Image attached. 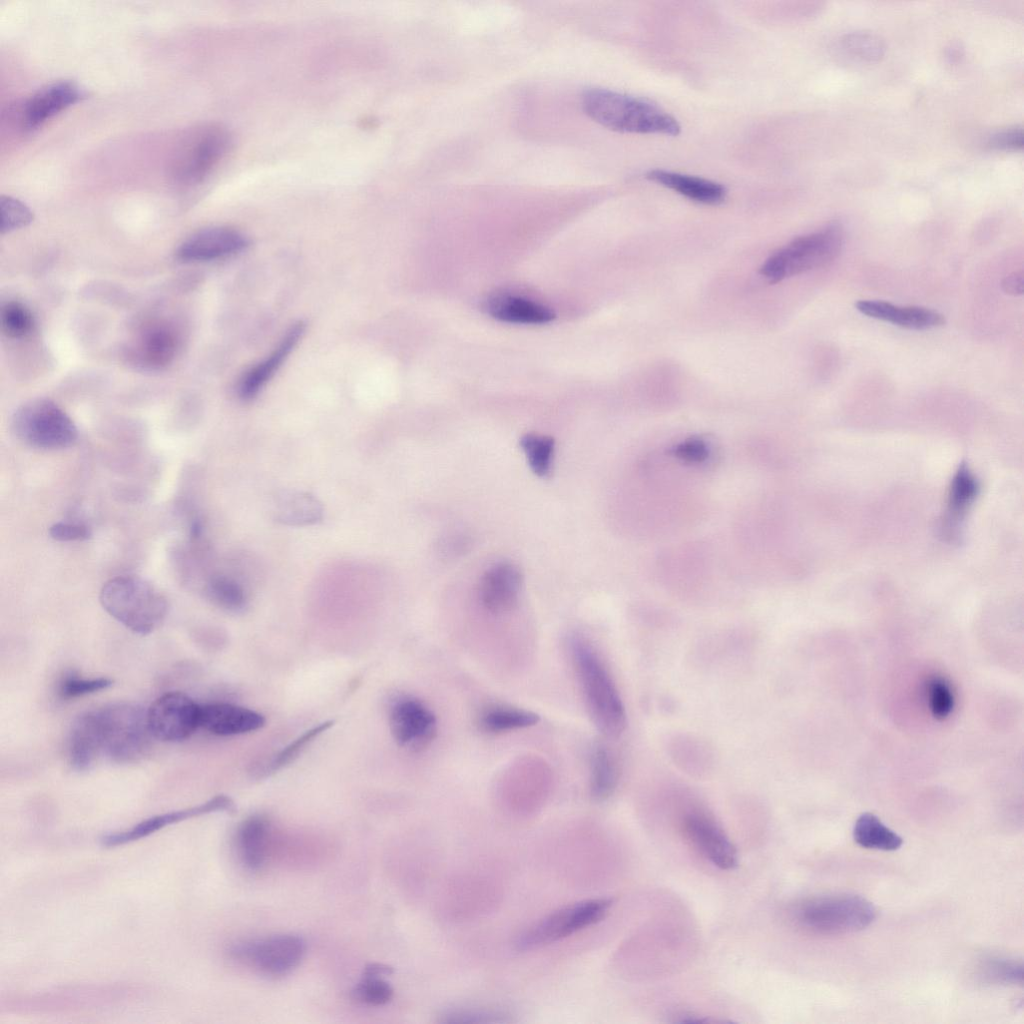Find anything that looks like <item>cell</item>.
Here are the masks:
<instances>
[{"mask_svg":"<svg viewBox=\"0 0 1024 1024\" xmlns=\"http://www.w3.org/2000/svg\"><path fill=\"white\" fill-rule=\"evenodd\" d=\"M568 646L594 724L606 736H619L626 727L627 717L610 674L585 637L577 633L571 635Z\"/></svg>","mask_w":1024,"mask_h":1024,"instance_id":"1","label":"cell"},{"mask_svg":"<svg viewBox=\"0 0 1024 1024\" xmlns=\"http://www.w3.org/2000/svg\"><path fill=\"white\" fill-rule=\"evenodd\" d=\"M581 103L591 119L614 131L671 136L680 133L678 121L647 99L593 88L583 94Z\"/></svg>","mask_w":1024,"mask_h":1024,"instance_id":"2","label":"cell"},{"mask_svg":"<svg viewBox=\"0 0 1024 1024\" xmlns=\"http://www.w3.org/2000/svg\"><path fill=\"white\" fill-rule=\"evenodd\" d=\"M103 609L127 629L148 635L164 621L168 602L150 582L136 576H118L101 588Z\"/></svg>","mask_w":1024,"mask_h":1024,"instance_id":"3","label":"cell"},{"mask_svg":"<svg viewBox=\"0 0 1024 1024\" xmlns=\"http://www.w3.org/2000/svg\"><path fill=\"white\" fill-rule=\"evenodd\" d=\"M102 757L116 763H131L146 753L150 738L147 710L129 703H115L95 709Z\"/></svg>","mask_w":1024,"mask_h":1024,"instance_id":"4","label":"cell"},{"mask_svg":"<svg viewBox=\"0 0 1024 1024\" xmlns=\"http://www.w3.org/2000/svg\"><path fill=\"white\" fill-rule=\"evenodd\" d=\"M844 233L831 224L819 231L800 236L773 253L760 273L771 283L799 275L832 263L840 254Z\"/></svg>","mask_w":1024,"mask_h":1024,"instance_id":"5","label":"cell"},{"mask_svg":"<svg viewBox=\"0 0 1024 1024\" xmlns=\"http://www.w3.org/2000/svg\"><path fill=\"white\" fill-rule=\"evenodd\" d=\"M232 144V134L220 124L193 128L181 139L173 154L172 179L188 187L202 183L225 159Z\"/></svg>","mask_w":1024,"mask_h":1024,"instance_id":"6","label":"cell"},{"mask_svg":"<svg viewBox=\"0 0 1024 1024\" xmlns=\"http://www.w3.org/2000/svg\"><path fill=\"white\" fill-rule=\"evenodd\" d=\"M794 916L813 933L841 935L868 927L876 918V909L859 895L841 893L806 899L797 905Z\"/></svg>","mask_w":1024,"mask_h":1024,"instance_id":"7","label":"cell"},{"mask_svg":"<svg viewBox=\"0 0 1024 1024\" xmlns=\"http://www.w3.org/2000/svg\"><path fill=\"white\" fill-rule=\"evenodd\" d=\"M12 429L25 445L43 450L69 447L78 430L69 415L47 398H35L20 405L12 417Z\"/></svg>","mask_w":1024,"mask_h":1024,"instance_id":"8","label":"cell"},{"mask_svg":"<svg viewBox=\"0 0 1024 1024\" xmlns=\"http://www.w3.org/2000/svg\"><path fill=\"white\" fill-rule=\"evenodd\" d=\"M611 906L610 899L595 898L562 907L520 934L515 946L519 951H527L567 938L601 921Z\"/></svg>","mask_w":1024,"mask_h":1024,"instance_id":"9","label":"cell"},{"mask_svg":"<svg viewBox=\"0 0 1024 1024\" xmlns=\"http://www.w3.org/2000/svg\"><path fill=\"white\" fill-rule=\"evenodd\" d=\"M306 951L304 939L298 935L280 934L260 940L236 943L230 948L231 956L249 963L261 972L279 976L299 965Z\"/></svg>","mask_w":1024,"mask_h":1024,"instance_id":"10","label":"cell"},{"mask_svg":"<svg viewBox=\"0 0 1024 1024\" xmlns=\"http://www.w3.org/2000/svg\"><path fill=\"white\" fill-rule=\"evenodd\" d=\"M200 708L188 695L173 691L158 697L147 710L152 736L165 742L182 741L200 727Z\"/></svg>","mask_w":1024,"mask_h":1024,"instance_id":"11","label":"cell"},{"mask_svg":"<svg viewBox=\"0 0 1024 1024\" xmlns=\"http://www.w3.org/2000/svg\"><path fill=\"white\" fill-rule=\"evenodd\" d=\"M389 725L397 744L414 751L428 746L437 734L434 713L422 701L411 696L398 697L392 703Z\"/></svg>","mask_w":1024,"mask_h":1024,"instance_id":"12","label":"cell"},{"mask_svg":"<svg viewBox=\"0 0 1024 1024\" xmlns=\"http://www.w3.org/2000/svg\"><path fill=\"white\" fill-rule=\"evenodd\" d=\"M250 240L242 232L226 226L201 229L186 238L176 256L183 262H204L224 258L245 250Z\"/></svg>","mask_w":1024,"mask_h":1024,"instance_id":"13","label":"cell"},{"mask_svg":"<svg viewBox=\"0 0 1024 1024\" xmlns=\"http://www.w3.org/2000/svg\"><path fill=\"white\" fill-rule=\"evenodd\" d=\"M85 91L71 81H58L37 90L20 109V122L24 131L31 132L47 120L80 101Z\"/></svg>","mask_w":1024,"mask_h":1024,"instance_id":"14","label":"cell"},{"mask_svg":"<svg viewBox=\"0 0 1024 1024\" xmlns=\"http://www.w3.org/2000/svg\"><path fill=\"white\" fill-rule=\"evenodd\" d=\"M683 828L687 838L715 866L723 870L734 869L737 852L723 830L704 815L689 814Z\"/></svg>","mask_w":1024,"mask_h":1024,"instance_id":"15","label":"cell"},{"mask_svg":"<svg viewBox=\"0 0 1024 1024\" xmlns=\"http://www.w3.org/2000/svg\"><path fill=\"white\" fill-rule=\"evenodd\" d=\"M233 809L234 803L230 797L226 795H217L197 806L155 815L139 822L128 830L105 835L102 837L101 842L102 845L106 847L119 846L147 837L167 825L177 823L182 820L216 811H232Z\"/></svg>","mask_w":1024,"mask_h":1024,"instance_id":"16","label":"cell"},{"mask_svg":"<svg viewBox=\"0 0 1024 1024\" xmlns=\"http://www.w3.org/2000/svg\"><path fill=\"white\" fill-rule=\"evenodd\" d=\"M306 325L298 321L285 332L278 345L262 361L247 370L237 384V395L244 401L252 400L274 376L301 340Z\"/></svg>","mask_w":1024,"mask_h":1024,"instance_id":"17","label":"cell"},{"mask_svg":"<svg viewBox=\"0 0 1024 1024\" xmlns=\"http://www.w3.org/2000/svg\"><path fill=\"white\" fill-rule=\"evenodd\" d=\"M522 587L519 568L509 562L491 566L482 576L479 597L482 605L493 613L511 610L518 602Z\"/></svg>","mask_w":1024,"mask_h":1024,"instance_id":"18","label":"cell"},{"mask_svg":"<svg viewBox=\"0 0 1024 1024\" xmlns=\"http://www.w3.org/2000/svg\"><path fill=\"white\" fill-rule=\"evenodd\" d=\"M855 308L867 317L911 330H928L945 323L942 314L925 307L897 306L882 300H859Z\"/></svg>","mask_w":1024,"mask_h":1024,"instance_id":"19","label":"cell"},{"mask_svg":"<svg viewBox=\"0 0 1024 1024\" xmlns=\"http://www.w3.org/2000/svg\"><path fill=\"white\" fill-rule=\"evenodd\" d=\"M265 724L264 717L245 707L215 703L200 708V726L219 736H230L258 730Z\"/></svg>","mask_w":1024,"mask_h":1024,"instance_id":"20","label":"cell"},{"mask_svg":"<svg viewBox=\"0 0 1024 1024\" xmlns=\"http://www.w3.org/2000/svg\"><path fill=\"white\" fill-rule=\"evenodd\" d=\"M178 339L175 331L165 324H153L144 329L132 346L131 356L145 369H161L175 358Z\"/></svg>","mask_w":1024,"mask_h":1024,"instance_id":"21","label":"cell"},{"mask_svg":"<svg viewBox=\"0 0 1024 1024\" xmlns=\"http://www.w3.org/2000/svg\"><path fill=\"white\" fill-rule=\"evenodd\" d=\"M68 755L72 768L79 772L90 770L102 757L94 710L86 711L74 720L69 734Z\"/></svg>","mask_w":1024,"mask_h":1024,"instance_id":"22","label":"cell"},{"mask_svg":"<svg viewBox=\"0 0 1024 1024\" xmlns=\"http://www.w3.org/2000/svg\"><path fill=\"white\" fill-rule=\"evenodd\" d=\"M646 177L702 204H719L725 200L727 195V190L722 184L697 176L655 169L649 171Z\"/></svg>","mask_w":1024,"mask_h":1024,"instance_id":"23","label":"cell"},{"mask_svg":"<svg viewBox=\"0 0 1024 1024\" xmlns=\"http://www.w3.org/2000/svg\"><path fill=\"white\" fill-rule=\"evenodd\" d=\"M485 310L492 317L510 323L543 324L554 319V312L539 303L511 295L488 298Z\"/></svg>","mask_w":1024,"mask_h":1024,"instance_id":"24","label":"cell"},{"mask_svg":"<svg viewBox=\"0 0 1024 1024\" xmlns=\"http://www.w3.org/2000/svg\"><path fill=\"white\" fill-rule=\"evenodd\" d=\"M269 821L260 814L249 816L237 831V847L243 864L250 870H259L266 858Z\"/></svg>","mask_w":1024,"mask_h":1024,"instance_id":"25","label":"cell"},{"mask_svg":"<svg viewBox=\"0 0 1024 1024\" xmlns=\"http://www.w3.org/2000/svg\"><path fill=\"white\" fill-rule=\"evenodd\" d=\"M275 518L287 525H310L322 519L321 503L304 492L286 491L277 496Z\"/></svg>","mask_w":1024,"mask_h":1024,"instance_id":"26","label":"cell"},{"mask_svg":"<svg viewBox=\"0 0 1024 1024\" xmlns=\"http://www.w3.org/2000/svg\"><path fill=\"white\" fill-rule=\"evenodd\" d=\"M855 842L867 849L895 851L903 839L872 813L861 814L853 828Z\"/></svg>","mask_w":1024,"mask_h":1024,"instance_id":"27","label":"cell"},{"mask_svg":"<svg viewBox=\"0 0 1024 1024\" xmlns=\"http://www.w3.org/2000/svg\"><path fill=\"white\" fill-rule=\"evenodd\" d=\"M539 720V715L532 711L496 705L481 712L478 724L481 730L498 734L534 726Z\"/></svg>","mask_w":1024,"mask_h":1024,"instance_id":"28","label":"cell"},{"mask_svg":"<svg viewBox=\"0 0 1024 1024\" xmlns=\"http://www.w3.org/2000/svg\"><path fill=\"white\" fill-rule=\"evenodd\" d=\"M976 979L989 986H1021L1023 964L1020 960L999 955L984 956L976 966Z\"/></svg>","mask_w":1024,"mask_h":1024,"instance_id":"29","label":"cell"},{"mask_svg":"<svg viewBox=\"0 0 1024 1024\" xmlns=\"http://www.w3.org/2000/svg\"><path fill=\"white\" fill-rule=\"evenodd\" d=\"M590 771L591 796L597 801L606 800L617 786L618 775L612 755L601 744L595 745L592 749Z\"/></svg>","mask_w":1024,"mask_h":1024,"instance_id":"30","label":"cell"},{"mask_svg":"<svg viewBox=\"0 0 1024 1024\" xmlns=\"http://www.w3.org/2000/svg\"><path fill=\"white\" fill-rule=\"evenodd\" d=\"M206 593L215 605L230 612H240L247 604L242 584L227 575L212 576L206 585Z\"/></svg>","mask_w":1024,"mask_h":1024,"instance_id":"31","label":"cell"},{"mask_svg":"<svg viewBox=\"0 0 1024 1024\" xmlns=\"http://www.w3.org/2000/svg\"><path fill=\"white\" fill-rule=\"evenodd\" d=\"M520 445L532 471L538 476H547L553 462L554 439L545 435L529 433L521 438Z\"/></svg>","mask_w":1024,"mask_h":1024,"instance_id":"32","label":"cell"},{"mask_svg":"<svg viewBox=\"0 0 1024 1024\" xmlns=\"http://www.w3.org/2000/svg\"><path fill=\"white\" fill-rule=\"evenodd\" d=\"M977 481L970 471L961 468L953 480L949 499V523L961 519L967 507L972 503L977 494Z\"/></svg>","mask_w":1024,"mask_h":1024,"instance_id":"33","label":"cell"},{"mask_svg":"<svg viewBox=\"0 0 1024 1024\" xmlns=\"http://www.w3.org/2000/svg\"><path fill=\"white\" fill-rule=\"evenodd\" d=\"M1 328L10 338H22L29 335L34 328L31 311L22 303L10 301L1 309Z\"/></svg>","mask_w":1024,"mask_h":1024,"instance_id":"34","label":"cell"},{"mask_svg":"<svg viewBox=\"0 0 1024 1024\" xmlns=\"http://www.w3.org/2000/svg\"><path fill=\"white\" fill-rule=\"evenodd\" d=\"M352 997L366 1005L382 1006L393 997V988L383 978L362 977L352 989Z\"/></svg>","mask_w":1024,"mask_h":1024,"instance_id":"35","label":"cell"},{"mask_svg":"<svg viewBox=\"0 0 1024 1024\" xmlns=\"http://www.w3.org/2000/svg\"><path fill=\"white\" fill-rule=\"evenodd\" d=\"M927 698L931 714L936 719H945L954 708L952 690L941 677H933L929 680L927 684Z\"/></svg>","mask_w":1024,"mask_h":1024,"instance_id":"36","label":"cell"},{"mask_svg":"<svg viewBox=\"0 0 1024 1024\" xmlns=\"http://www.w3.org/2000/svg\"><path fill=\"white\" fill-rule=\"evenodd\" d=\"M1 233H9L28 225L33 214L30 209L19 200L10 196L1 197Z\"/></svg>","mask_w":1024,"mask_h":1024,"instance_id":"37","label":"cell"},{"mask_svg":"<svg viewBox=\"0 0 1024 1024\" xmlns=\"http://www.w3.org/2000/svg\"><path fill=\"white\" fill-rule=\"evenodd\" d=\"M112 683L111 679L105 677L81 678L71 675L61 681L59 694L64 699L76 698L106 689Z\"/></svg>","mask_w":1024,"mask_h":1024,"instance_id":"38","label":"cell"},{"mask_svg":"<svg viewBox=\"0 0 1024 1024\" xmlns=\"http://www.w3.org/2000/svg\"><path fill=\"white\" fill-rule=\"evenodd\" d=\"M332 725L333 721H325L304 732L275 756L271 763V769H280L293 761L307 744L329 729Z\"/></svg>","mask_w":1024,"mask_h":1024,"instance_id":"39","label":"cell"},{"mask_svg":"<svg viewBox=\"0 0 1024 1024\" xmlns=\"http://www.w3.org/2000/svg\"><path fill=\"white\" fill-rule=\"evenodd\" d=\"M505 1015L478 1009H458L446 1012L440 1022L443 1023H503Z\"/></svg>","mask_w":1024,"mask_h":1024,"instance_id":"40","label":"cell"},{"mask_svg":"<svg viewBox=\"0 0 1024 1024\" xmlns=\"http://www.w3.org/2000/svg\"><path fill=\"white\" fill-rule=\"evenodd\" d=\"M49 534L58 541H83L90 538L91 531L83 524L58 522L49 528Z\"/></svg>","mask_w":1024,"mask_h":1024,"instance_id":"41","label":"cell"},{"mask_svg":"<svg viewBox=\"0 0 1024 1024\" xmlns=\"http://www.w3.org/2000/svg\"><path fill=\"white\" fill-rule=\"evenodd\" d=\"M988 145L998 150H1017L1023 145L1022 130L1014 128L998 132L991 136Z\"/></svg>","mask_w":1024,"mask_h":1024,"instance_id":"42","label":"cell"},{"mask_svg":"<svg viewBox=\"0 0 1024 1024\" xmlns=\"http://www.w3.org/2000/svg\"><path fill=\"white\" fill-rule=\"evenodd\" d=\"M1003 290L1011 295H1021L1024 288V279L1021 272L1012 273L1002 281Z\"/></svg>","mask_w":1024,"mask_h":1024,"instance_id":"43","label":"cell"},{"mask_svg":"<svg viewBox=\"0 0 1024 1024\" xmlns=\"http://www.w3.org/2000/svg\"><path fill=\"white\" fill-rule=\"evenodd\" d=\"M393 973V968L383 963H368L362 973V977L383 978Z\"/></svg>","mask_w":1024,"mask_h":1024,"instance_id":"44","label":"cell"}]
</instances>
